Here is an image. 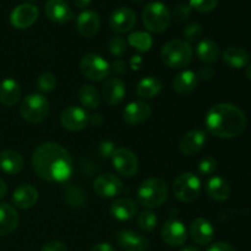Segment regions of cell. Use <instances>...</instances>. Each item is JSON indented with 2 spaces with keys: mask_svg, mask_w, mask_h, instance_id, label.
<instances>
[{
  "mask_svg": "<svg viewBox=\"0 0 251 251\" xmlns=\"http://www.w3.org/2000/svg\"><path fill=\"white\" fill-rule=\"evenodd\" d=\"M32 167L43 180L63 183L73 174V158L61 145L44 142L33 151Z\"/></svg>",
  "mask_w": 251,
  "mask_h": 251,
  "instance_id": "obj_1",
  "label": "cell"
},
{
  "mask_svg": "<svg viewBox=\"0 0 251 251\" xmlns=\"http://www.w3.org/2000/svg\"><path fill=\"white\" fill-rule=\"evenodd\" d=\"M244 112L232 103H218L206 114V129L220 139H234L242 135L247 127Z\"/></svg>",
  "mask_w": 251,
  "mask_h": 251,
  "instance_id": "obj_2",
  "label": "cell"
},
{
  "mask_svg": "<svg viewBox=\"0 0 251 251\" xmlns=\"http://www.w3.org/2000/svg\"><path fill=\"white\" fill-rule=\"evenodd\" d=\"M168 199V186L161 178H149L140 184L137 200L147 208L159 207Z\"/></svg>",
  "mask_w": 251,
  "mask_h": 251,
  "instance_id": "obj_3",
  "label": "cell"
},
{
  "mask_svg": "<svg viewBox=\"0 0 251 251\" xmlns=\"http://www.w3.org/2000/svg\"><path fill=\"white\" fill-rule=\"evenodd\" d=\"M161 58L168 68L184 69L193 60V48L184 39H173L163 46Z\"/></svg>",
  "mask_w": 251,
  "mask_h": 251,
  "instance_id": "obj_4",
  "label": "cell"
},
{
  "mask_svg": "<svg viewBox=\"0 0 251 251\" xmlns=\"http://www.w3.org/2000/svg\"><path fill=\"white\" fill-rule=\"evenodd\" d=\"M171 11L161 1H152L146 4L142 10V22L147 31L152 33H162L171 24Z\"/></svg>",
  "mask_w": 251,
  "mask_h": 251,
  "instance_id": "obj_5",
  "label": "cell"
},
{
  "mask_svg": "<svg viewBox=\"0 0 251 251\" xmlns=\"http://www.w3.org/2000/svg\"><path fill=\"white\" fill-rule=\"evenodd\" d=\"M50 112V104L47 97L41 93H31L26 96L20 105V114L31 124H38L47 119Z\"/></svg>",
  "mask_w": 251,
  "mask_h": 251,
  "instance_id": "obj_6",
  "label": "cell"
},
{
  "mask_svg": "<svg viewBox=\"0 0 251 251\" xmlns=\"http://www.w3.org/2000/svg\"><path fill=\"white\" fill-rule=\"evenodd\" d=\"M201 180L193 173H181L173 183L174 196L181 202L190 203L199 198L201 193Z\"/></svg>",
  "mask_w": 251,
  "mask_h": 251,
  "instance_id": "obj_7",
  "label": "cell"
},
{
  "mask_svg": "<svg viewBox=\"0 0 251 251\" xmlns=\"http://www.w3.org/2000/svg\"><path fill=\"white\" fill-rule=\"evenodd\" d=\"M80 70L88 80L98 82L107 78L112 69H110L109 63L102 56L95 53H88L81 59Z\"/></svg>",
  "mask_w": 251,
  "mask_h": 251,
  "instance_id": "obj_8",
  "label": "cell"
},
{
  "mask_svg": "<svg viewBox=\"0 0 251 251\" xmlns=\"http://www.w3.org/2000/svg\"><path fill=\"white\" fill-rule=\"evenodd\" d=\"M112 163L118 174L131 178L139 171V159L136 154L125 147H117L112 157Z\"/></svg>",
  "mask_w": 251,
  "mask_h": 251,
  "instance_id": "obj_9",
  "label": "cell"
},
{
  "mask_svg": "<svg viewBox=\"0 0 251 251\" xmlns=\"http://www.w3.org/2000/svg\"><path fill=\"white\" fill-rule=\"evenodd\" d=\"M61 126L71 132L81 131L90 123V117L83 108L70 105L65 108L60 115Z\"/></svg>",
  "mask_w": 251,
  "mask_h": 251,
  "instance_id": "obj_10",
  "label": "cell"
},
{
  "mask_svg": "<svg viewBox=\"0 0 251 251\" xmlns=\"http://www.w3.org/2000/svg\"><path fill=\"white\" fill-rule=\"evenodd\" d=\"M162 239L164 240L167 245L172 248H179L186 242L188 238V233H186V228L181 221L172 218L164 222L162 226Z\"/></svg>",
  "mask_w": 251,
  "mask_h": 251,
  "instance_id": "obj_11",
  "label": "cell"
},
{
  "mask_svg": "<svg viewBox=\"0 0 251 251\" xmlns=\"http://www.w3.org/2000/svg\"><path fill=\"white\" fill-rule=\"evenodd\" d=\"M38 7L29 2L20 4L10 14V24L19 29L31 27L38 19Z\"/></svg>",
  "mask_w": 251,
  "mask_h": 251,
  "instance_id": "obj_12",
  "label": "cell"
},
{
  "mask_svg": "<svg viewBox=\"0 0 251 251\" xmlns=\"http://www.w3.org/2000/svg\"><path fill=\"white\" fill-rule=\"evenodd\" d=\"M123 189V181L114 174H100L93 181V190L100 198H115L122 193Z\"/></svg>",
  "mask_w": 251,
  "mask_h": 251,
  "instance_id": "obj_13",
  "label": "cell"
},
{
  "mask_svg": "<svg viewBox=\"0 0 251 251\" xmlns=\"http://www.w3.org/2000/svg\"><path fill=\"white\" fill-rule=\"evenodd\" d=\"M136 25V14L130 7H118L109 17V26L117 33H127Z\"/></svg>",
  "mask_w": 251,
  "mask_h": 251,
  "instance_id": "obj_14",
  "label": "cell"
},
{
  "mask_svg": "<svg viewBox=\"0 0 251 251\" xmlns=\"http://www.w3.org/2000/svg\"><path fill=\"white\" fill-rule=\"evenodd\" d=\"M151 107L144 100L130 102L123 110V119L129 125H139L151 117Z\"/></svg>",
  "mask_w": 251,
  "mask_h": 251,
  "instance_id": "obj_15",
  "label": "cell"
},
{
  "mask_svg": "<svg viewBox=\"0 0 251 251\" xmlns=\"http://www.w3.org/2000/svg\"><path fill=\"white\" fill-rule=\"evenodd\" d=\"M115 239L120 248L127 251H147L150 248L149 239L132 230H120L115 234Z\"/></svg>",
  "mask_w": 251,
  "mask_h": 251,
  "instance_id": "obj_16",
  "label": "cell"
},
{
  "mask_svg": "<svg viewBox=\"0 0 251 251\" xmlns=\"http://www.w3.org/2000/svg\"><path fill=\"white\" fill-rule=\"evenodd\" d=\"M44 12L51 22L58 25L66 24L73 19V10L65 0H48Z\"/></svg>",
  "mask_w": 251,
  "mask_h": 251,
  "instance_id": "obj_17",
  "label": "cell"
},
{
  "mask_svg": "<svg viewBox=\"0 0 251 251\" xmlns=\"http://www.w3.org/2000/svg\"><path fill=\"white\" fill-rule=\"evenodd\" d=\"M206 140H207V135L203 130H191V131L186 132L183 139L180 140L179 149H180L181 153L185 156H193L202 150L206 144Z\"/></svg>",
  "mask_w": 251,
  "mask_h": 251,
  "instance_id": "obj_18",
  "label": "cell"
},
{
  "mask_svg": "<svg viewBox=\"0 0 251 251\" xmlns=\"http://www.w3.org/2000/svg\"><path fill=\"white\" fill-rule=\"evenodd\" d=\"M190 237L196 244L207 245L215 237V228L212 223L206 218H196L191 222Z\"/></svg>",
  "mask_w": 251,
  "mask_h": 251,
  "instance_id": "obj_19",
  "label": "cell"
},
{
  "mask_svg": "<svg viewBox=\"0 0 251 251\" xmlns=\"http://www.w3.org/2000/svg\"><path fill=\"white\" fill-rule=\"evenodd\" d=\"M100 27V15L92 10H86L82 11L77 16L76 20V29L80 33V36L85 38H91L98 32Z\"/></svg>",
  "mask_w": 251,
  "mask_h": 251,
  "instance_id": "obj_20",
  "label": "cell"
},
{
  "mask_svg": "<svg viewBox=\"0 0 251 251\" xmlns=\"http://www.w3.org/2000/svg\"><path fill=\"white\" fill-rule=\"evenodd\" d=\"M126 93L125 83L118 77H110L104 82L102 88V97L109 105H117L123 102Z\"/></svg>",
  "mask_w": 251,
  "mask_h": 251,
  "instance_id": "obj_21",
  "label": "cell"
},
{
  "mask_svg": "<svg viewBox=\"0 0 251 251\" xmlns=\"http://www.w3.org/2000/svg\"><path fill=\"white\" fill-rule=\"evenodd\" d=\"M37 201H38V190L29 184H22L15 189L12 194V203L22 210L33 207Z\"/></svg>",
  "mask_w": 251,
  "mask_h": 251,
  "instance_id": "obj_22",
  "label": "cell"
},
{
  "mask_svg": "<svg viewBox=\"0 0 251 251\" xmlns=\"http://www.w3.org/2000/svg\"><path fill=\"white\" fill-rule=\"evenodd\" d=\"M109 212L113 218L118 221H129L137 213V206L134 200L129 198H119L110 205Z\"/></svg>",
  "mask_w": 251,
  "mask_h": 251,
  "instance_id": "obj_23",
  "label": "cell"
},
{
  "mask_svg": "<svg viewBox=\"0 0 251 251\" xmlns=\"http://www.w3.org/2000/svg\"><path fill=\"white\" fill-rule=\"evenodd\" d=\"M205 191L210 199L215 201H226L230 198V189L229 183L226 179L221 176H212L208 179L205 185Z\"/></svg>",
  "mask_w": 251,
  "mask_h": 251,
  "instance_id": "obj_24",
  "label": "cell"
},
{
  "mask_svg": "<svg viewBox=\"0 0 251 251\" xmlns=\"http://www.w3.org/2000/svg\"><path fill=\"white\" fill-rule=\"evenodd\" d=\"M19 225V213L9 203H0V237L14 232Z\"/></svg>",
  "mask_w": 251,
  "mask_h": 251,
  "instance_id": "obj_25",
  "label": "cell"
},
{
  "mask_svg": "<svg viewBox=\"0 0 251 251\" xmlns=\"http://www.w3.org/2000/svg\"><path fill=\"white\" fill-rule=\"evenodd\" d=\"M25 166L21 154L12 150H5L0 152V171L5 174L15 176L20 173Z\"/></svg>",
  "mask_w": 251,
  "mask_h": 251,
  "instance_id": "obj_26",
  "label": "cell"
},
{
  "mask_svg": "<svg viewBox=\"0 0 251 251\" xmlns=\"http://www.w3.org/2000/svg\"><path fill=\"white\" fill-rule=\"evenodd\" d=\"M21 97V87L14 78H5L0 82V103L6 107H12Z\"/></svg>",
  "mask_w": 251,
  "mask_h": 251,
  "instance_id": "obj_27",
  "label": "cell"
},
{
  "mask_svg": "<svg viewBox=\"0 0 251 251\" xmlns=\"http://www.w3.org/2000/svg\"><path fill=\"white\" fill-rule=\"evenodd\" d=\"M199 77L194 71L184 70L179 73L173 80V88L179 95H190L198 87Z\"/></svg>",
  "mask_w": 251,
  "mask_h": 251,
  "instance_id": "obj_28",
  "label": "cell"
},
{
  "mask_svg": "<svg viewBox=\"0 0 251 251\" xmlns=\"http://www.w3.org/2000/svg\"><path fill=\"white\" fill-rule=\"evenodd\" d=\"M222 59L226 65L233 69H242L249 64L250 55L245 49L240 47H229L223 51Z\"/></svg>",
  "mask_w": 251,
  "mask_h": 251,
  "instance_id": "obj_29",
  "label": "cell"
},
{
  "mask_svg": "<svg viewBox=\"0 0 251 251\" xmlns=\"http://www.w3.org/2000/svg\"><path fill=\"white\" fill-rule=\"evenodd\" d=\"M196 55L203 63L213 64L221 58L220 47L212 39H202L196 47Z\"/></svg>",
  "mask_w": 251,
  "mask_h": 251,
  "instance_id": "obj_30",
  "label": "cell"
},
{
  "mask_svg": "<svg viewBox=\"0 0 251 251\" xmlns=\"http://www.w3.org/2000/svg\"><path fill=\"white\" fill-rule=\"evenodd\" d=\"M162 82L154 76L142 78L136 87V93L140 98H153L161 92Z\"/></svg>",
  "mask_w": 251,
  "mask_h": 251,
  "instance_id": "obj_31",
  "label": "cell"
},
{
  "mask_svg": "<svg viewBox=\"0 0 251 251\" xmlns=\"http://www.w3.org/2000/svg\"><path fill=\"white\" fill-rule=\"evenodd\" d=\"M100 93L92 85H83L78 90V100L86 109H96L100 103Z\"/></svg>",
  "mask_w": 251,
  "mask_h": 251,
  "instance_id": "obj_32",
  "label": "cell"
},
{
  "mask_svg": "<svg viewBox=\"0 0 251 251\" xmlns=\"http://www.w3.org/2000/svg\"><path fill=\"white\" fill-rule=\"evenodd\" d=\"M127 43L132 48L136 49L139 53H146L151 49L152 44H153V39H152V36L149 32L136 31L130 33L129 38H127Z\"/></svg>",
  "mask_w": 251,
  "mask_h": 251,
  "instance_id": "obj_33",
  "label": "cell"
},
{
  "mask_svg": "<svg viewBox=\"0 0 251 251\" xmlns=\"http://www.w3.org/2000/svg\"><path fill=\"white\" fill-rule=\"evenodd\" d=\"M157 223H158V220H157L156 213L150 210L142 211L137 216V226L144 232H152L157 227Z\"/></svg>",
  "mask_w": 251,
  "mask_h": 251,
  "instance_id": "obj_34",
  "label": "cell"
},
{
  "mask_svg": "<svg viewBox=\"0 0 251 251\" xmlns=\"http://www.w3.org/2000/svg\"><path fill=\"white\" fill-rule=\"evenodd\" d=\"M127 50V42L125 41L124 38H122L120 36L112 37L108 42V51L112 54L113 56H117V58H120V56L124 55Z\"/></svg>",
  "mask_w": 251,
  "mask_h": 251,
  "instance_id": "obj_35",
  "label": "cell"
},
{
  "mask_svg": "<svg viewBox=\"0 0 251 251\" xmlns=\"http://www.w3.org/2000/svg\"><path fill=\"white\" fill-rule=\"evenodd\" d=\"M56 87V78L53 74L43 73L37 78V88L41 92L48 93L51 92Z\"/></svg>",
  "mask_w": 251,
  "mask_h": 251,
  "instance_id": "obj_36",
  "label": "cell"
},
{
  "mask_svg": "<svg viewBox=\"0 0 251 251\" xmlns=\"http://www.w3.org/2000/svg\"><path fill=\"white\" fill-rule=\"evenodd\" d=\"M202 34V26L198 22H191V24L186 25L185 28L183 29L184 41L185 42H195Z\"/></svg>",
  "mask_w": 251,
  "mask_h": 251,
  "instance_id": "obj_37",
  "label": "cell"
},
{
  "mask_svg": "<svg viewBox=\"0 0 251 251\" xmlns=\"http://www.w3.org/2000/svg\"><path fill=\"white\" fill-rule=\"evenodd\" d=\"M220 0H189V6L199 12H210L217 7Z\"/></svg>",
  "mask_w": 251,
  "mask_h": 251,
  "instance_id": "obj_38",
  "label": "cell"
},
{
  "mask_svg": "<svg viewBox=\"0 0 251 251\" xmlns=\"http://www.w3.org/2000/svg\"><path fill=\"white\" fill-rule=\"evenodd\" d=\"M198 168L201 176H211L217 168V161L213 157H203Z\"/></svg>",
  "mask_w": 251,
  "mask_h": 251,
  "instance_id": "obj_39",
  "label": "cell"
},
{
  "mask_svg": "<svg viewBox=\"0 0 251 251\" xmlns=\"http://www.w3.org/2000/svg\"><path fill=\"white\" fill-rule=\"evenodd\" d=\"M191 15V7L188 4H179L174 7L173 12L171 14V16L173 17L174 21L176 22H183L190 17Z\"/></svg>",
  "mask_w": 251,
  "mask_h": 251,
  "instance_id": "obj_40",
  "label": "cell"
},
{
  "mask_svg": "<svg viewBox=\"0 0 251 251\" xmlns=\"http://www.w3.org/2000/svg\"><path fill=\"white\" fill-rule=\"evenodd\" d=\"M115 150H117V146L113 141H109V140H105V141L100 142V153L103 158L112 159L113 154H114Z\"/></svg>",
  "mask_w": 251,
  "mask_h": 251,
  "instance_id": "obj_41",
  "label": "cell"
},
{
  "mask_svg": "<svg viewBox=\"0 0 251 251\" xmlns=\"http://www.w3.org/2000/svg\"><path fill=\"white\" fill-rule=\"evenodd\" d=\"M41 251H69V250H68V247H66L63 242H59V240H51V242H48L47 244H44Z\"/></svg>",
  "mask_w": 251,
  "mask_h": 251,
  "instance_id": "obj_42",
  "label": "cell"
},
{
  "mask_svg": "<svg viewBox=\"0 0 251 251\" xmlns=\"http://www.w3.org/2000/svg\"><path fill=\"white\" fill-rule=\"evenodd\" d=\"M206 251H235V249L232 247V245L228 244V243L218 242L211 245V247Z\"/></svg>",
  "mask_w": 251,
  "mask_h": 251,
  "instance_id": "obj_43",
  "label": "cell"
},
{
  "mask_svg": "<svg viewBox=\"0 0 251 251\" xmlns=\"http://www.w3.org/2000/svg\"><path fill=\"white\" fill-rule=\"evenodd\" d=\"M110 69H113L117 74H124L126 71V63L124 60H122V59H118V60H115L112 64Z\"/></svg>",
  "mask_w": 251,
  "mask_h": 251,
  "instance_id": "obj_44",
  "label": "cell"
},
{
  "mask_svg": "<svg viewBox=\"0 0 251 251\" xmlns=\"http://www.w3.org/2000/svg\"><path fill=\"white\" fill-rule=\"evenodd\" d=\"M213 75H215V70L210 66H205L199 73V77H201L202 80H210V78L213 77Z\"/></svg>",
  "mask_w": 251,
  "mask_h": 251,
  "instance_id": "obj_45",
  "label": "cell"
},
{
  "mask_svg": "<svg viewBox=\"0 0 251 251\" xmlns=\"http://www.w3.org/2000/svg\"><path fill=\"white\" fill-rule=\"evenodd\" d=\"M91 251H117L115 248L109 243H98L92 248Z\"/></svg>",
  "mask_w": 251,
  "mask_h": 251,
  "instance_id": "obj_46",
  "label": "cell"
},
{
  "mask_svg": "<svg viewBox=\"0 0 251 251\" xmlns=\"http://www.w3.org/2000/svg\"><path fill=\"white\" fill-rule=\"evenodd\" d=\"M90 123H91V124H92V125H95V126H100V125L103 123L102 115H100V114H93L92 117H90Z\"/></svg>",
  "mask_w": 251,
  "mask_h": 251,
  "instance_id": "obj_47",
  "label": "cell"
},
{
  "mask_svg": "<svg viewBox=\"0 0 251 251\" xmlns=\"http://www.w3.org/2000/svg\"><path fill=\"white\" fill-rule=\"evenodd\" d=\"M74 2L80 9H86L91 4V0H74Z\"/></svg>",
  "mask_w": 251,
  "mask_h": 251,
  "instance_id": "obj_48",
  "label": "cell"
},
{
  "mask_svg": "<svg viewBox=\"0 0 251 251\" xmlns=\"http://www.w3.org/2000/svg\"><path fill=\"white\" fill-rule=\"evenodd\" d=\"M6 193H7L6 184H5V181L0 178V199L4 198V196L6 195Z\"/></svg>",
  "mask_w": 251,
  "mask_h": 251,
  "instance_id": "obj_49",
  "label": "cell"
},
{
  "mask_svg": "<svg viewBox=\"0 0 251 251\" xmlns=\"http://www.w3.org/2000/svg\"><path fill=\"white\" fill-rule=\"evenodd\" d=\"M179 251H201V250L199 249L198 247H195V245H186V247L181 248Z\"/></svg>",
  "mask_w": 251,
  "mask_h": 251,
  "instance_id": "obj_50",
  "label": "cell"
},
{
  "mask_svg": "<svg viewBox=\"0 0 251 251\" xmlns=\"http://www.w3.org/2000/svg\"><path fill=\"white\" fill-rule=\"evenodd\" d=\"M141 63V59H140V56H132V59H131V65H132V68H137V64H140Z\"/></svg>",
  "mask_w": 251,
  "mask_h": 251,
  "instance_id": "obj_51",
  "label": "cell"
},
{
  "mask_svg": "<svg viewBox=\"0 0 251 251\" xmlns=\"http://www.w3.org/2000/svg\"><path fill=\"white\" fill-rule=\"evenodd\" d=\"M245 74H247V77L249 78V80H251V65L248 66L247 71H245Z\"/></svg>",
  "mask_w": 251,
  "mask_h": 251,
  "instance_id": "obj_52",
  "label": "cell"
},
{
  "mask_svg": "<svg viewBox=\"0 0 251 251\" xmlns=\"http://www.w3.org/2000/svg\"><path fill=\"white\" fill-rule=\"evenodd\" d=\"M134 1H144V0H134Z\"/></svg>",
  "mask_w": 251,
  "mask_h": 251,
  "instance_id": "obj_53",
  "label": "cell"
},
{
  "mask_svg": "<svg viewBox=\"0 0 251 251\" xmlns=\"http://www.w3.org/2000/svg\"><path fill=\"white\" fill-rule=\"evenodd\" d=\"M28 1H34V0H28Z\"/></svg>",
  "mask_w": 251,
  "mask_h": 251,
  "instance_id": "obj_54",
  "label": "cell"
}]
</instances>
